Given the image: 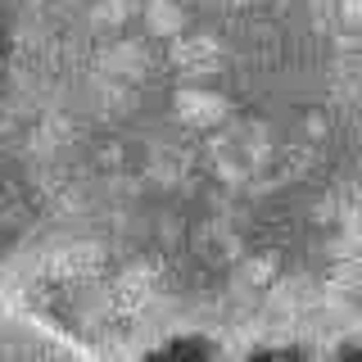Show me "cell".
Instances as JSON below:
<instances>
[{
	"mask_svg": "<svg viewBox=\"0 0 362 362\" xmlns=\"http://www.w3.org/2000/svg\"><path fill=\"white\" fill-rule=\"evenodd\" d=\"M9 109L95 299L240 335L362 313V0H23Z\"/></svg>",
	"mask_w": 362,
	"mask_h": 362,
	"instance_id": "6da1fadb",
	"label": "cell"
}]
</instances>
